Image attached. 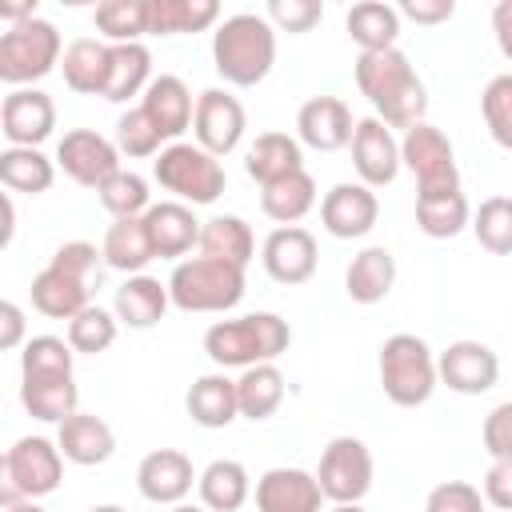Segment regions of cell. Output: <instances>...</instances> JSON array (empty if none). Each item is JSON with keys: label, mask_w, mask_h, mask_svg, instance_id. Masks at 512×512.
<instances>
[{"label": "cell", "mask_w": 512, "mask_h": 512, "mask_svg": "<svg viewBox=\"0 0 512 512\" xmlns=\"http://www.w3.org/2000/svg\"><path fill=\"white\" fill-rule=\"evenodd\" d=\"M196 492H200V504L208 512H240L248 504V496H252V476H248V468L240 460L220 456L200 472Z\"/></svg>", "instance_id": "obj_30"}, {"label": "cell", "mask_w": 512, "mask_h": 512, "mask_svg": "<svg viewBox=\"0 0 512 512\" xmlns=\"http://www.w3.org/2000/svg\"><path fill=\"white\" fill-rule=\"evenodd\" d=\"M140 108H144V116L156 124V132L168 144H176L192 128V116H196V100H192L188 84L180 76H172V72H160L148 84V92L140 96Z\"/></svg>", "instance_id": "obj_22"}, {"label": "cell", "mask_w": 512, "mask_h": 512, "mask_svg": "<svg viewBox=\"0 0 512 512\" xmlns=\"http://www.w3.org/2000/svg\"><path fill=\"white\" fill-rule=\"evenodd\" d=\"M108 56H112V44L104 40H92V36H80L64 48V60H60V72H64V84L76 92V96H104V84H108Z\"/></svg>", "instance_id": "obj_31"}, {"label": "cell", "mask_w": 512, "mask_h": 512, "mask_svg": "<svg viewBox=\"0 0 512 512\" xmlns=\"http://www.w3.org/2000/svg\"><path fill=\"white\" fill-rule=\"evenodd\" d=\"M72 344L60 336H32L20 352V380H56L72 376Z\"/></svg>", "instance_id": "obj_42"}, {"label": "cell", "mask_w": 512, "mask_h": 512, "mask_svg": "<svg viewBox=\"0 0 512 512\" xmlns=\"http://www.w3.org/2000/svg\"><path fill=\"white\" fill-rule=\"evenodd\" d=\"M396 288V256L384 244L360 248L344 268V292L352 304H380Z\"/></svg>", "instance_id": "obj_25"}, {"label": "cell", "mask_w": 512, "mask_h": 512, "mask_svg": "<svg viewBox=\"0 0 512 512\" xmlns=\"http://www.w3.org/2000/svg\"><path fill=\"white\" fill-rule=\"evenodd\" d=\"M376 216H380V200L360 180L332 184L324 192V200H320V224L336 240H360V236H368L376 228Z\"/></svg>", "instance_id": "obj_15"}, {"label": "cell", "mask_w": 512, "mask_h": 512, "mask_svg": "<svg viewBox=\"0 0 512 512\" xmlns=\"http://www.w3.org/2000/svg\"><path fill=\"white\" fill-rule=\"evenodd\" d=\"M332 512H364V508H360V504H336Z\"/></svg>", "instance_id": "obj_58"}, {"label": "cell", "mask_w": 512, "mask_h": 512, "mask_svg": "<svg viewBox=\"0 0 512 512\" xmlns=\"http://www.w3.org/2000/svg\"><path fill=\"white\" fill-rule=\"evenodd\" d=\"M20 404L28 408V416H36L44 424H64L72 412H80V388L72 376L20 380Z\"/></svg>", "instance_id": "obj_38"}, {"label": "cell", "mask_w": 512, "mask_h": 512, "mask_svg": "<svg viewBox=\"0 0 512 512\" xmlns=\"http://www.w3.org/2000/svg\"><path fill=\"white\" fill-rule=\"evenodd\" d=\"M168 512H208L204 504H176V508H168Z\"/></svg>", "instance_id": "obj_56"}, {"label": "cell", "mask_w": 512, "mask_h": 512, "mask_svg": "<svg viewBox=\"0 0 512 512\" xmlns=\"http://www.w3.org/2000/svg\"><path fill=\"white\" fill-rule=\"evenodd\" d=\"M264 16H268V24L276 32L300 36V32H312L324 20V4L320 0H268Z\"/></svg>", "instance_id": "obj_48"}, {"label": "cell", "mask_w": 512, "mask_h": 512, "mask_svg": "<svg viewBox=\"0 0 512 512\" xmlns=\"http://www.w3.org/2000/svg\"><path fill=\"white\" fill-rule=\"evenodd\" d=\"M116 332H120L116 312L100 308V304H88L80 316L68 320V344H72V352H84V356L108 352L116 344Z\"/></svg>", "instance_id": "obj_45"}, {"label": "cell", "mask_w": 512, "mask_h": 512, "mask_svg": "<svg viewBox=\"0 0 512 512\" xmlns=\"http://www.w3.org/2000/svg\"><path fill=\"white\" fill-rule=\"evenodd\" d=\"M352 76H356L360 96L372 104L376 120H384L388 128H404V132L424 124L428 88H424L416 64L408 60V52H400V48L360 52L352 64Z\"/></svg>", "instance_id": "obj_1"}, {"label": "cell", "mask_w": 512, "mask_h": 512, "mask_svg": "<svg viewBox=\"0 0 512 512\" xmlns=\"http://www.w3.org/2000/svg\"><path fill=\"white\" fill-rule=\"evenodd\" d=\"M344 28L360 52H384V48H396L400 12H396V4H384V0H360L348 8Z\"/></svg>", "instance_id": "obj_33"}, {"label": "cell", "mask_w": 512, "mask_h": 512, "mask_svg": "<svg viewBox=\"0 0 512 512\" xmlns=\"http://www.w3.org/2000/svg\"><path fill=\"white\" fill-rule=\"evenodd\" d=\"M480 112H484V124H488V136L512 152V72H500L484 84L480 92Z\"/></svg>", "instance_id": "obj_46"}, {"label": "cell", "mask_w": 512, "mask_h": 512, "mask_svg": "<svg viewBox=\"0 0 512 512\" xmlns=\"http://www.w3.org/2000/svg\"><path fill=\"white\" fill-rule=\"evenodd\" d=\"M0 512H48L36 500H20V496H0Z\"/></svg>", "instance_id": "obj_55"}, {"label": "cell", "mask_w": 512, "mask_h": 512, "mask_svg": "<svg viewBox=\"0 0 512 512\" xmlns=\"http://www.w3.org/2000/svg\"><path fill=\"white\" fill-rule=\"evenodd\" d=\"M256 512H320L324 492L308 468H268L252 488Z\"/></svg>", "instance_id": "obj_20"}, {"label": "cell", "mask_w": 512, "mask_h": 512, "mask_svg": "<svg viewBox=\"0 0 512 512\" xmlns=\"http://www.w3.org/2000/svg\"><path fill=\"white\" fill-rule=\"evenodd\" d=\"M200 256H212V260H224V264H236V268H248L252 256H256V236L248 228L244 216H208L204 228H200Z\"/></svg>", "instance_id": "obj_32"}, {"label": "cell", "mask_w": 512, "mask_h": 512, "mask_svg": "<svg viewBox=\"0 0 512 512\" xmlns=\"http://www.w3.org/2000/svg\"><path fill=\"white\" fill-rule=\"evenodd\" d=\"M248 128L244 104L228 92V88H204L196 96V116H192V136L204 152H212L216 160H224L228 152L240 148Z\"/></svg>", "instance_id": "obj_12"}, {"label": "cell", "mask_w": 512, "mask_h": 512, "mask_svg": "<svg viewBox=\"0 0 512 512\" xmlns=\"http://www.w3.org/2000/svg\"><path fill=\"white\" fill-rule=\"evenodd\" d=\"M436 372L440 384H448L460 396H480L492 392L500 380V356L484 344V340H452L440 356H436Z\"/></svg>", "instance_id": "obj_16"}, {"label": "cell", "mask_w": 512, "mask_h": 512, "mask_svg": "<svg viewBox=\"0 0 512 512\" xmlns=\"http://www.w3.org/2000/svg\"><path fill=\"white\" fill-rule=\"evenodd\" d=\"M480 440H484V452H488L492 460H512V400L496 404V408L484 416Z\"/></svg>", "instance_id": "obj_50"}, {"label": "cell", "mask_w": 512, "mask_h": 512, "mask_svg": "<svg viewBox=\"0 0 512 512\" xmlns=\"http://www.w3.org/2000/svg\"><path fill=\"white\" fill-rule=\"evenodd\" d=\"M196 480H200V472L192 468V460L180 448H152L136 464V488H140V496L148 504H160V508L184 504Z\"/></svg>", "instance_id": "obj_17"}, {"label": "cell", "mask_w": 512, "mask_h": 512, "mask_svg": "<svg viewBox=\"0 0 512 512\" xmlns=\"http://www.w3.org/2000/svg\"><path fill=\"white\" fill-rule=\"evenodd\" d=\"M88 296H92V280L76 276L72 268L56 264V260H48V264L32 276V308H36L40 316L72 320V316H80V312L92 304Z\"/></svg>", "instance_id": "obj_21"}, {"label": "cell", "mask_w": 512, "mask_h": 512, "mask_svg": "<svg viewBox=\"0 0 512 512\" xmlns=\"http://www.w3.org/2000/svg\"><path fill=\"white\" fill-rule=\"evenodd\" d=\"M64 60V44L52 20L32 16L0 36V80L8 88H32Z\"/></svg>", "instance_id": "obj_7"}, {"label": "cell", "mask_w": 512, "mask_h": 512, "mask_svg": "<svg viewBox=\"0 0 512 512\" xmlns=\"http://www.w3.org/2000/svg\"><path fill=\"white\" fill-rule=\"evenodd\" d=\"M144 224H148V236H152V248L160 260H176L188 256L192 248H200V228L204 220H196L192 204H180V200H160L144 212Z\"/></svg>", "instance_id": "obj_23"}, {"label": "cell", "mask_w": 512, "mask_h": 512, "mask_svg": "<svg viewBox=\"0 0 512 512\" xmlns=\"http://www.w3.org/2000/svg\"><path fill=\"white\" fill-rule=\"evenodd\" d=\"M104 264L124 272V276H140L152 260H156V248H152V236H148V224L144 216H132V220H112L108 232H104Z\"/></svg>", "instance_id": "obj_29"}, {"label": "cell", "mask_w": 512, "mask_h": 512, "mask_svg": "<svg viewBox=\"0 0 512 512\" xmlns=\"http://www.w3.org/2000/svg\"><path fill=\"white\" fill-rule=\"evenodd\" d=\"M316 200H320V196H316V180L308 176V168H300V172H292V176H284V180L260 188V212H264L268 220H276L280 228L300 224V220L316 208Z\"/></svg>", "instance_id": "obj_36"}, {"label": "cell", "mask_w": 512, "mask_h": 512, "mask_svg": "<svg viewBox=\"0 0 512 512\" xmlns=\"http://www.w3.org/2000/svg\"><path fill=\"white\" fill-rule=\"evenodd\" d=\"M284 372L276 364H256V368H244L236 376V400H240V416L244 420H268L280 404H284Z\"/></svg>", "instance_id": "obj_37"}, {"label": "cell", "mask_w": 512, "mask_h": 512, "mask_svg": "<svg viewBox=\"0 0 512 512\" xmlns=\"http://www.w3.org/2000/svg\"><path fill=\"white\" fill-rule=\"evenodd\" d=\"M92 20L104 44H140V36H148V0H104Z\"/></svg>", "instance_id": "obj_41"}, {"label": "cell", "mask_w": 512, "mask_h": 512, "mask_svg": "<svg viewBox=\"0 0 512 512\" xmlns=\"http://www.w3.org/2000/svg\"><path fill=\"white\" fill-rule=\"evenodd\" d=\"M484 504L496 512H512V460H492L484 472Z\"/></svg>", "instance_id": "obj_51"}, {"label": "cell", "mask_w": 512, "mask_h": 512, "mask_svg": "<svg viewBox=\"0 0 512 512\" xmlns=\"http://www.w3.org/2000/svg\"><path fill=\"white\" fill-rule=\"evenodd\" d=\"M116 148H120V156H128V160H156L160 152H164V136L156 132V124L144 116V108L136 104V108H128L120 120H116Z\"/></svg>", "instance_id": "obj_47"}, {"label": "cell", "mask_w": 512, "mask_h": 512, "mask_svg": "<svg viewBox=\"0 0 512 512\" xmlns=\"http://www.w3.org/2000/svg\"><path fill=\"white\" fill-rule=\"evenodd\" d=\"M56 444L64 452L68 464H80V468H96L104 460H112L116 452V432L104 416L96 412H72L64 424H56Z\"/></svg>", "instance_id": "obj_24"}, {"label": "cell", "mask_w": 512, "mask_h": 512, "mask_svg": "<svg viewBox=\"0 0 512 512\" xmlns=\"http://www.w3.org/2000/svg\"><path fill=\"white\" fill-rule=\"evenodd\" d=\"M168 304H172V296H168V280L160 284V280L148 276V272L128 276V280L116 288V296H112V312H116V320L128 324V328H140V332H144V328H156V324L164 320Z\"/></svg>", "instance_id": "obj_27"}, {"label": "cell", "mask_w": 512, "mask_h": 512, "mask_svg": "<svg viewBox=\"0 0 512 512\" xmlns=\"http://www.w3.org/2000/svg\"><path fill=\"white\" fill-rule=\"evenodd\" d=\"M352 168H356V176H360V184H368L372 192L376 188H388L396 176H400V168H404V160H400V140L392 136V128L384 124V120H376V116H364V120H356V132H352Z\"/></svg>", "instance_id": "obj_13"}, {"label": "cell", "mask_w": 512, "mask_h": 512, "mask_svg": "<svg viewBox=\"0 0 512 512\" xmlns=\"http://www.w3.org/2000/svg\"><path fill=\"white\" fill-rule=\"evenodd\" d=\"M472 224V208L464 192L444 196H416V228L432 240H452Z\"/></svg>", "instance_id": "obj_40"}, {"label": "cell", "mask_w": 512, "mask_h": 512, "mask_svg": "<svg viewBox=\"0 0 512 512\" xmlns=\"http://www.w3.org/2000/svg\"><path fill=\"white\" fill-rule=\"evenodd\" d=\"M152 176L164 192H172V200L180 204H216L228 188V172L224 164L204 152L196 140H176V144H164V152L152 160Z\"/></svg>", "instance_id": "obj_5"}, {"label": "cell", "mask_w": 512, "mask_h": 512, "mask_svg": "<svg viewBox=\"0 0 512 512\" xmlns=\"http://www.w3.org/2000/svg\"><path fill=\"white\" fill-rule=\"evenodd\" d=\"M492 32H496L500 56L512 64V0H496V8H492Z\"/></svg>", "instance_id": "obj_54"}, {"label": "cell", "mask_w": 512, "mask_h": 512, "mask_svg": "<svg viewBox=\"0 0 512 512\" xmlns=\"http://www.w3.org/2000/svg\"><path fill=\"white\" fill-rule=\"evenodd\" d=\"M104 212H112V220H132V216H144L152 208V192H148V180L132 168H120L112 180H104L96 188Z\"/></svg>", "instance_id": "obj_43"}, {"label": "cell", "mask_w": 512, "mask_h": 512, "mask_svg": "<svg viewBox=\"0 0 512 512\" xmlns=\"http://www.w3.org/2000/svg\"><path fill=\"white\" fill-rule=\"evenodd\" d=\"M288 344H292V328L276 312H248L236 320H216L204 332V352L220 372L276 364L288 352Z\"/></svg>", "instance_id": "obj_3"}, {"label": "cell", "mask_w": 512, "mask_h": 512, "mask_svg": "<svg viewBox=\"0 0 512 512\" xmlns=\"http://www.w3.org/2000/svg\"><path fill=\"white\" fill-rule=\"evenodd\" d=\"M316 260H320V248H316V236L300 224H288V228H272L260 244V264L264 272L276 280V284H304L316 276Z\"/></svg>", "instance_id": "obj_18"}, {"label": "cell", "mask_w": 512, "mask_h": 512, "mask_svg": "<svg viewBox=\"0 0 512 512\" xmlns=\"http://www.w3.org/2000/svg\"><path fill=\"white\" fill-rule=\"evenodd\" d=\"M372 476H376L372 448L360 436H336V440L324 444L320 464H316V480H320L324 500L360 504L372 492Z\"/></svg>", "instance_id": "obj_10"}, {"label": "cell", "mask_w": 512, "mask_h": 512, "mask_svg": "<svg viewBox=\"0 0 512 512\" xmlns=\"http://www.w3.org/2000/svg\"><path fill=\"white\" fill-rule=\"evenodd\" d=\"M484 492L468 480H444L428 492L424 500V512H484Z\"/></svg>", "instance_id": "obj_49"}, {"label": "cell", "mask_w": 512, "mask_h": 512, "mask_svg": "<svg viewBox=\"0 0 512 512\" xmlns=\"http://www.w3.org/2000/svg\"><path fill=\"white\" fill-rule=\"evenodd\" d=\"M20 344H28L24 340V312H20V304L16 300H4L0 304V348H20Z\"/></svg>", "instance_id": "obj_53"}, {"label": "cell", "mask_w": 512, "mask_h": 512, "mask_svg": "<svg viewBox=\"0 0 512 512\" xmlns=\"http://www.w3.org/2000/svg\"><path fill=\"white\" fill-rule=\"evenodd\" d=\"M152 52L140 44H112L108 56V84H104V100L108 104H124L132 96H144L152 84Z\"/></svg>", "instance_id": "obj_34"}, {"label": "cell", "mask_w": 512, "mask_h": 512, "mask_svg": "<svg viewBox=\"0 0 512 512\" xmlns=\"http://www.w3.org/2000/svg\"><path fill=\"white\" fill-rule=\"evenodd\" d=\"M400 160L416 176V196H444L460 192V168H456V148L436 124H416L400 140Z\"/></svg>", "instance_id": "obj_8"}, {"label": "cell", "mask_w": 512, "mask_h": 512, "mask_svg": "<svg viewBox=\"0 0 512 512\" xmlns=\"http://www.w3.org/2000/svg\"><path fill=\"white\" fill-rule=\"evenodd\" d=\"M188 416L200 428H228L240 416V400H236V380L228 372H204L188 384L184 396Z\"/></svg>", "instance_id": "obj_28"}, {"label": "cell", "mask_w": 512, "mask_h": 512, "mask_svg": "<svg viewBox=\"0 0 512 512\" xmlns=\"http://www.w3.org/2000/svg\"><path fill=\"white\" fill-rule=\"evenodd\" d=\"M88 512H128V508H120V504H92Z\"/></svg>", "instance_id": "obj_57"}, {"label": "cell", "mask_w": 512, "mask_h": 512, "mask_svg": "<svg viewBox=\"0 0 512 512\" xmlns=\"http://www.w3.org/2000/svg\"><path fill=\"white\" fill-rule=\"evenodd\" d=\"M356 120L340 96H312L296 112V140L316 152H340L352 144Z\"/></svg>", "instance_id": "obj_19"}, {"label": "cell", "mask_w": 512, "mask_h": 512, "mask_svg": "<svg viewBox=\"0 0 512 512\" xmlns=\"http://www.w3.org/2000/svg\"><path fill=\"white\" fill-rule=\"evenodd\" d=\"M56 168L76 180L80 188H100L104 180H112L120 172V148L116 140L92 132V128H68L56 144Z\"/></svg>", "instance_id": "obj_11"}, {"label": "cell", "mask_w": 512, "mask_h": 512, "mask_svg": "<svg viewBox=\"0 0 512 512\" xmlns=\"http://www.w3.org/2000/svg\"><path fill=\"white\" fill-rule=\"evenodd\" d=\"M56 128V104L44 88H12L0 104V132L8 148H40Z\"/></svg>", "instance_id": "obj_14"}, {"label": "cell", "mask_w": 512, "mask_h": 512, "mask_svg": "<svg viewBox=\"0 0 512 512\" xmlns=\"http://www.w3.org/2000/svg\"><path fill=\"white\" fill-rule=\"evenodd\" d=\"M300 168H304V144L288 132H260L244 152V172L260 188H268V184H276Z\"/></svg>", "instance_id": "obj_26"}, {"label": "cell", "mask_w": 512, "mask_h": 512, "mask_svg": "<svg viewBox=\"0 0 512 512\" xmlns=\"http://www.w3.org/2000/svg\"><path fill=\"white\" fill-rule=\"evenodd\" d=\"M400 20H416V24H444L456 16V4L452 0H404L396 4Z\"/></svg>", "instance_id": "obj_52"}, {"label": "cell", "mask_w": 512, "mask_h": 512, "mask_svg": "<svg viewBox=\"0 0 512 512\" xmlns=\"http://www.w3.org/2000/svg\"><path fill=\"white\" fill-rule=\"evenodd\" d=\"M64 480V452L48 436H20L4 452V496L40 500L52 496Z\"/></svg>", "instance_id": "obj_9"}, {"label": "cell", "mask_w": 512, "mask_h": 512, "mask_svg": "<svg viewBox=\"0 0 512 512\" xmlns=\"http://www.w3.org/2000/svg\"><path fill=\"white\" fill-rule=\"evenodd\" d=\"M476 244L492 256H512V196H488L472 212Z\"/></svg>", "instance_id": "obj_44"}, {"label": "cell", "mask_w": 512, "mask_h": 512, "mask_svg": "<svg viewBox=\"0 0 512 512\" xmlns=\"http://www.w3.org/2000/svg\"><path fill=\"white\" fill-rule=\"evenodd\" d=\"M168 296L180 312H232L244 300V268L212 256H188L172 264Z\"/></svg>", "instance_id": "obj_6"}, {"label": "cell", "mask_w": 512, "mask_h": 512, "mask_svg": "<svg viewBox=\"0 0 512 512\" xmlns=\"http://www.w3.org/2000/svg\"><path fill=\"white\" fill-rule=\"evenodd\" d=\"M376 372H380V388L396 408H420L428 404V396L440 384L436 372V352L424 336L416 332H392L380 344L376 356Z\"/></svg>", "instance_id": "obj_4"}, {"label": "cell", "mask_w": 512, "mask_h": 512, "mask_svg": "<svg viewBox=\"0 0 512 512\" xmlns=\"http://www.w3.org/2000/svg\"><path fill=\"white\" fill-rule=\"evenodd\" d=\"M220 24L216 0H148V36H188Z\"/></svg>", "instance_id": "obj_35"}, {"label": "cell", "mask_w": 512, "mask_h": 512, "mask_svg": "<svg viewBox=\"0 0 512 512\" xmlns=\"http://www.w3.org/2000/svg\"><path fill=\"white\" fill-rule=\"evenodd\" d=\"M276 64V28L264 12H232L212 32V68L232 88H256Z\"/></svg>", "instance_id": "obj_2"}, {"label": "cell", "mask_w": 512, "mask_h": 512, "mask_svg": "<svg viewBox=\"0 0 512 512\" xmlns=\"http://www.w3.org/2000/svg\"><path fill=\"white\" fill-rule=\"evenodd\" d=\"M56 180V160H48L40 148H4L0 152V184L8 192L40 196Z\"/></svg>", "instance_id": "obj_39"}]
</instances>
